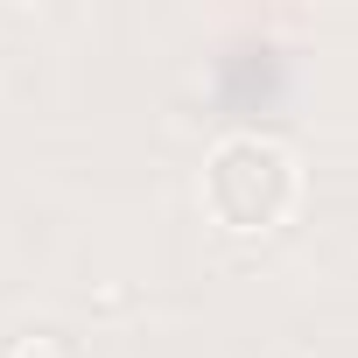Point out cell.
I'll return each instance as SVG.
<instances>
[{
	"label": "cell",
	"mask_w": 358,
	"mask_h": 358,
	"mask_svg": "<svg viewBox=\"0 0 358 358\" xmlns=\"http://www.w3.org/2000/svg\"><path fill=\"white\" fill-rule=\"evenodd\" d=\"M8 358H71V351L43 330V337H15V351H8Z\"/></svg>",
	"instance_id": "1"
}]
</instances>
